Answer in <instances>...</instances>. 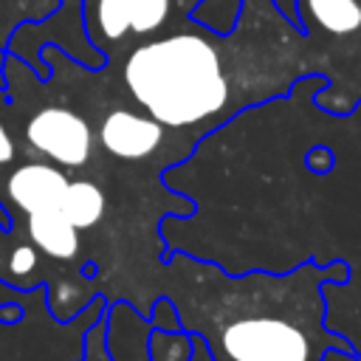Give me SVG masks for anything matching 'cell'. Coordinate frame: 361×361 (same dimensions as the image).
<instances>
[{
  "mask_svg": "<svg viewBox=\"0 0 361 361\" xmlns=\"http://www.w3.org/2000/svg\"><path fill=\"white\" fill-rule=\"evenodd\" d=\"M313 73L322 76L319 59L274 0H243L226 37L186 20L121 59V82L133 102L195 144L237 113L290 96Z\"/></svg>",
  "mask_w": 361,
  "mask_h": 361,
  "instance_id": "cell-1",
  "label": "cell"
},
{
  "mask_svg": "<svg viewBox=\"0 0 361 361\" xmlns=\"http://www.w3.org/2000/svg\"><path fill=\"white\" fill-rule=\"evenodd\" d=\"M350 282V262L305 259L285 274H226L217 262L169 254L166 296L180 330L197 333L214 361H327L338 353L361 361V350L327 327L324 285Z\"/></svg>",
  "mask_w": 361,
  "mask_h": 361,
  "instance_id": "cell-2",
  "label": "cell"
},
{
  "mask_svg": "<svg viewBox=\"0 0 361 361\" xmlns=\"http://www.w3.org/2000/svg\"><path fill=\"white\" fill-rule=\"evenodd\" d=\"M299 28L327 85L313 102L330 116L361 104V0H296Z\"/></svg>",
  "mask_w": 361,
  "mask_h": 361,
  "instance_id": "cell-3",
  "label": "cell"
},
{
  "mask_svg": "<svg viewBox=\"0 0 361 361\" xmlns=\"http://www.w3.org/2000/svg\"><path fill=\"white\" fill-rule=\"evenodd\" d=\"M175 17L180 23L189 20L178 8V0H82L87 42L99 48L110 65L124 59L138 42L161 34Z\"/></svg>",
  "mask_w": 361,
  "mask_h": 361,
  "instance_id": "cell-4",
  "label": "cell"
},
{
  "mask_svg": "<svg viewBox=\"0 0 361 361\" xmlns=\"http://www.w3.org/2000/svg\"><path fill=\"white\" fill-rule=\"evenodd\" d=\"M25 144L59 169H85L93 161L96 133L90 121L62 102L39 107L25 121Z\"/></svg>",
  "mask_w": 361,
  "mask_h": 361,
  "instance_id": "cell-5",
  "label": "cell"
},
{
  "mask_svg": "<svg viewBox=\"0 0 361 361\" xmlns=\"http://www.w3.org/2000/svg\"><path fill=\"white\" fill-rule=\"evenodd\" d=\"M93 133L99 147L110 158L124 164L149 161L166 144V127L138 104H113L110 110H104Z\"/></svg>",
  "mask_w": 361,
  "mask_h": 361,
  "instance_id": "cell-6",
  "label": "cell"
},
{
  "mask_svg": "<svg viewBox=\"0 0 361 361\" xmlns=\"http://www.w3.org/2000/svg\"><path fill=\"white\" fill-rule=\"evenodd\" d=\"M71 178L48 164V161H31V164H20L6 175L3 183V200L23 214H51L59 212L62 214V200L68 192Z\"/></svg>",
  "mask_w": 361,
  "mask_h": 361,
  "instance_id": "cell-7",
  "label": "cell"
},
{
  "mask_svg": "<svg viewBox=\"0 0 361 361\" xmlns=\"http://www.w3.org/2000/svg\"><path fill=\"white\" fill-rule=\"evenodd\" d=\"M107 206H110L107 192L96 180H90V178H71L65 200H62V214H65V220L79 234L96 228L104 220Z\"/></svg>",
  "mask_w": 361,
  "mask_h": 361,
  "instance_id": "cell-8",
  "label": "cell"
},
{
  "mask_svg": "<svg viewBox=\"0 0 361 361\" xmlns=\"http://www.w3.org/2000/svg\"><path fill=\"white\" fill-rule=\"evenodd\" d=\"M28 234L51 259H59V262L76 259L82 251V234L59 212L31 214L28 217Z\"/></svg>",
  "mask_w": 361,
  "mask_h": 361,
  "instance_id": "cell-9",
  "label": "cell"
},
{
  "mask_svg": "<svg viewBox=\"0 0 361 361\" xmlns=\"http://www.w3.org/2000/svg\"><path fill=\"white\" fill-rule=\"evenodd\" d=\"M240 8H243V0H200L189 11V20L226 37L234 31V25L240 20Z\"/></svg>",
  "mask_w": 361,
  "mask_h": 361,
  "instance_id": "cell-10",
  "label": "cell"
},
{
  "mask_svg": "<svg viewBox=\"0 0 361 361\" xmlns=\"http://www.w3.org/2000/svg\"><path fill=\"white\" fill-rule=\"evenodd\" d=\"M149 361H189V333L186 330H158L149 333Z\"/></svg>",
  "mask_w": 361,
  "mask_h": 361,
  "instance_id": "cell-11",
  "label": "cell"
},
{
  "mask_svg": "<svg viewBox=\"0 0 361 361\" xmlns=\"http://www.w3.org/2000/svg\"><path fill=\"white\" fill-rule=\"evenodd\" d=\"M82 347H85L82 361H96V358L107 355V327H104V319H99L90 330H85Z\"/></svg>",
  "mask_w": 361,
  "mask_h": 361,
  "instance_id": "cell-12",
  "label": "cell"
},
{
  "mask_svg": "<svg viewBox=\"0 0 361 361\" xmlns=\"http://www.w3.org/2000/svg\"><path fill=\"white\" fill-rule=\"evenodd\" d=\"M149 327H158V330H180V319L172 307V302L166 296H158L152 302V316H149Z\"/></svg>",
  "mask_w": 361,
  "mask_h": 361,
  "instance_id": "cell-13",
  "label": "cell"
},
{
  "mask_svg": "<svg viewBox=\"0 0 361 361\" xmlns=\"http://www.w3.org/2000/svg\"><path fill=\"white\" fill-rule=\"evenodd\" d=\"M189 341H192V350H189V361H214L209 344L197 336V333H189Z\"/></svg>",
  "mask_w": 361,
  "mask_h": 361,
  "instance_id": "cell-14",
  "label": "cell"
},
{
  "mask_svg": "<svg viewBox=\"0 0 361 361\" xmlns=\"http://www.w3.org/2000/svg\"><path fill=\"white\" fill-rule=\"evenodd\" d=\"M14 141H11V135H8V130H6V124L0 121V166H8L11 161H14Z\"/></svg>",
  "mask_w": 361,
  "mask_h": 361,
  "instance_id": "cell-15",
  "label": "cell"
},
{
  "mask_svg": "<svg viewBox=\"0 0 361 361\" xmlns=\"http://www.w3.org/2000/svg\"><path fill=\"white\" fill-rule=\"evenodd\" d=\"M23 319H25V310H23L20 305H14V302L0 305V324L11 327V324H17V322H23Z\"/></svg>",
  "mask_w": 361,
  "mask_h": 361,
  "instance_id": "cell-16",
  "label": "cell"
},
{
  "mask_svg": "<svg viewBox=\"0 0 361 361\" xmlns=\"http://www.w3.org/2000/svg\"><path fill=\"white\" fill-rule=\"evenodd\" d=\"M274 6L285 14V20H290L293 25H299V14H296V0H274Z\"/></svg>",
  "mask_w": 361,
  "mask_h": 361,
  "instance_id": "cell-17",
  "label": "cell"
},
{
  "mask_svg": "<svg viewBox=\"0 0 361 361\" xmlns=\"http://www.w3.org/2000/svg\"><path fill=\"white\" fill-rule=\"evenodd\" d=\"M6 56H8V51L0 48V87L6 85Z\"/></svg>",
  "mask_w": 361,
  "mask_h": 361,
  "instance_id": "cell-18",
  "label": "cell"
},
{
  "mask_svg": "<svg viewBox=\"0 0 361 361\" xmlns=\"http://www.w3.org/2000/svg\"><path fill=\"white\" fill-rule=\"evenodd\" d=\"M197 3H200V0H178V8H180V11L186 14V17H189V11H192V8L197 6Z\"/></svg>",
  "mask_w": 361,
  "mask_h": 361,
  "instance_id": "cell-19",
  "label": "cell"
},
{
  "mask_svg": "<svg viewBox=\"0 0 361 361\" xmlns=\"http://www.w3.org/2000/svg\"><path fill=\"white\" fill-rule=\"evenodd\" d=\"M358 107H361V104H358Z\"/></svg>",
  "mask_w": 361,
  "mask_h": 361,
  "instance_id": "cell-20",
  "label": "cell"
}]
</instances>
